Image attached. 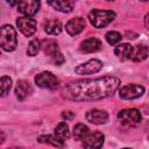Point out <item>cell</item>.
Masks as SVG:
<instances>
[{"mask_svg":"<svg viewBox=\"0 0 149 149\" xmlns=\"http://www.w3.org/2000/svg\"><path fill=\"white\" fill-rule=\"evenodd\" d=\"M121 81L114 76L71 81L62 90V97L73 101H92L113 95Z\"/></svg>","mask_w":149,"mask_h":149,"instance_id":"obj_1","label":"cell"},{"mask_svg":"<svg viewBox=\"0 0 149 149\" xmlns=\"http://www.w3.org/2000/svg\"><path fill=\"white\" fill-rule=\"evenodd\" d=\"M114 19H115V13L113 10L92 9L88 13V20H90L91 24L98 29L108 26Z\"/></svg>","mask_w":149,"mask_h":149,"instance_id":"obj_2","label":"cell"},{"mask_svg":"<svg viewBox=\"0 0 149 149\" xmlns=\"http://www.w3.org/2000/svg\"><path fill=\"white\" fill-rule=\"evenodd\" d=\"M0 45L2 50L8 52L15 50L17 45V37H16V31L12 26L9 24L2 26L0 34Z\"/></svg>","mask_w":149,"mask_h":149,"instance_id":"obj_3","label":"cell"},{"mask_svg":"<svg viewBox=\"0 0 149 149\" xmlns=\"http://www.w3.org/2000/svg\"><path fill=\"white\" fill-rule=\"evenodd\" d=\"M35 83L38 87L47 90H56L59 86V79L49 71H43L35 77Z\"/></svg>","mask_w":149,"mask_h":149,"instance_id":"obj_4","label":"cell"},{"mask_svg":"<svg viewBox=\"0 0 149 149\" xmlns=\"http://www.w3.org/2000/svg\"><path fill=\"white\" fill-rule=\"evenodd\" d=\"M118 119L122 125L136 126L141 122V113L136 108H126L118 113Z\"/></svg>","mask_w":149,"mask_h":149,"instance_id":"obj_5","label":"cell"},{"mask_svg":"<svg viewBox=\"0 0 149 149\" xmlns=\"http://www.w3.org/2000/svg\"><path fill=\"white\" fill-rule=\"evenodd\" d=\"M143 93H144V87L137 84H128V85L122 86L119 90L120 98L125 100H133V99L140 98L142 97Z\"/></svg>","mask_w":149,"mask_h":149,"instance_id":"obj_6","label":"cell"},{"mask_svg":"<svg viewBox=\"0 0 149 149\" xmlns=\"http://www.w3.org/2000/svg\"><path fill=\"white\" fill-rule=\"evenodd\" d=\"M101 68H102V62L97 58H93V59H90V61L76 66L74 72L77 74H92V73L100 71Z\"/></svg>","mask_w":149,"mask_h":149,"instance_id":"obj_7","label":"cell"},{"mask_svg":"<svg viewBox=\"0 0 149 149\" xmlns=\"http://www.w3.org/2000/svg\"><path fill=\"white\" fill-rule=\"evenodd\" d=\"M16 26L19 30L27 37L31 36L36 31V22L35 20L28 17V16H20L16 20Z\"/></svg>","mask_w":149,"mask_h":149,"instance_id":"obj_8","label":"cell"},{"mask_svg":"<svg viewBox=\"0 0 149 149\" xmlns=\"http://www.w3.org/2000/svg\"><path fill=\"white\" fill-rule=\"evenodd\" d=\"M104 139L105 136L101 132H93L85 137L83 146L85 149H100L104 144Z\"/></svg>","mask_w":149,"mask_h":149,"instance_id":"obj_9","label":"cell"},{"mask_svg":"<svg viewBox=\"0 0 149 149\" xmlns=\"http://www.w3.org/2000/svg\"><path fill=\"white\" fill-rule=\"evenodd\" d=\"M40 9V1L36 0H22L17 5V10L26 16L30 17L35 15Z\"/></svg>","mask_w":149,"mask_h":149,"instance_id":"obj_10","label":"cell"},{"mask_svg":"<svg viewBox=\"0 0 149 149\" xmlns=\"http://www.w3.org/2000/svg\"><path fill=\"white\" fill-rule=\"evenodd\" d=\"M85 118L88 122L94 123V125H104L108 121V114L106 111L102 109H98V108H93L86 112Z\"/></svg>","mask_w":149,"mask_h":149,"instance_id":"obj_11","label":"cell"},{"mask_svg":"<svg viewBox=\"0 0 149 149\" xmlns=\"http://www.w3.org/2000/svg\"><path fill=\"white\" fill-rule=\"evenodd\" d=\"M85 26H86L85 20L80 16H76L68 21V23L65 24V30L69 35L74 36V35L80 34L85 29Z\"/></svg>","mask_w":149,"mask_h":149,"instance_id":"obj_12","label":"cell"},{"mask_svg":"<svg viewBox=\"0 0 149 149\" xmlns=\"http://www.w3.org/2000/svg\"><path fill=\"white\" fill-rule=\"evenodd\" d=\"M102 48V43L98 37H88L84 41H81L79 45V50L84 54H92L97 52Z\"/></svg>","mask_w":149,"mask_h":149,"instance_id":"obj_13","label":"cell"},{"mask_svg":"<svg viewBox=\"0 0 149 149\" xmlns=\"http://www.w3.org/2000/svg\"><path fill=\"white\" fill-rule=\"evenodd\" d=\"M14 92H15L16 98L20 101H22V100H24L27 97H29L33 93V87H31V85L27 80L21 79V80H19L16 83V86H15Z\"/></svg>","mask_w":149,"mask_h":149,"instance_id":"obj_14","label":"cell"},{"mask_svg":"<svg viewBox=\"0 0 149 149\" xmlns=\"http://www.w3.org/2000/svg\"><path fill=\"white\" fill-rule=\"evenodd\" d=\"M133 52H134V47L130 45L129 43H121L118 44L114 49L115 56L120 61H128L133 58Z\"/></svg>","mask_w":149,"mask_h":149,"instance_id":"obj_15","label":"cell"},{"mask_svg":"<svg viewBox=\"0 0 149 149\" xmlns=\"http://www.w3.org/2000/svg\"><path fill=\"white\" fill-rule=\"evenodd\" d=\"M41 49L43 50V52H44L47 56L50 57V59L61 54L58 43H57L55 40H50V38L41 41Z\"/></svg>","mask_w":149,"mask_h":149,"instance_id":"obj_16","label":"cell"},{"mask_svg":"<svg viewBox=\"0 0 149 149\" xmlns=\"http://www.w3.org/2000/svg\"><path fill=\"white\" fill-rule=\"evenodd\" d=\"M48 3L54 7L55 9L62 12V13H70L74 7V1H68V0H56V1H48Z\"/></svg>","mask_w":149,"mask_h":149,"instance_id":"obj_17","label":"cell"},{"mask_svg":"<svg viewBox=\"0 0 149 149\" xmlns=\"http://www.w3.org/2000/svg\"><path fill=\"white\" fill-rule=\"evenodd\" d=\"M44 31L49 35H58L61 31H62V23L61 21L56 20V19H51V20H48L44 22Z\"/></svg>","mask_w":149,"mask_h":149,"instance_id":"obj_18","label":"cell"},{"mask_svg":"<svg viewBox=\"0 0 149 149\" xmlns=\"http://www.w3.org/2000/svg\"><path fill=\"white\" fill-rule=\"evenodd\" d=\"M149 56V48L146 44H137L134 47V52H133V61L134 62H142Z\"/></svg>","mask_w":149,"mask_h":149,"instance_id":"obj_19","label":"cell"},{"mask_svg":"<svg viewBox=\"0 0 149 149\" xmlns=\"http://www.w3.org/2000/svg\"><path fill=\"white\" fill-rule=\"evenodd\" d=\"M58 140H61L62 142H65L69 136H70V130H69V126L65 122H59L56 128H55V134H54Z\"/></svg>","mask_w":149,"mask_h":149,"instance_id":"obj_20","label":"cell"},{"mask_svg":"<svg viewBox=\"0 0 149 149\" xmlns=\"http://www.w3.org/2000/svg\"><path fill=\"white\" fill-rule=\"evenodd\" d=\"M90 134V130H88V127L85 126L84 123H77L74 127H73V130H72V135L76 140L78 141H84L85 137Z\"/></svg>","mask_w":149,"mask_h":149,"instance_id":"obj_21","label":"cell"},{"mask_svg":"<svg viewBox=\"0 0 149 149\" xmlns=\"http://www.w3.org/2000/svg\"><path fill=\"white\" fill-rule=\"evenodd\" d=\"M37 141L41 142V143L51 144V146H54L56 148H63L64 147V142H62L61 140H58L55 135H42V136H38Z\"/></svg>","mask_w":149,"mask_h":149,"instance_id":"obj_22","label":"cell"},{"mask_svg":"<svg viewBox=\"0 0 149 149\" xmlns=\"http://www.w3.org/2000/svg\"><path fill=\"white\" fill-rule=\"evenodd\" d=\"M0 88H1V95L6 97L12 88V79L7 76H2L0 79Z\"/></svg>","mask_w":149,"mask_h":149,"instance_id":"obj_23","label":"cell"},{"mask_svg":"<svg viewBox=\"0 0 149 149\" xmlns=\"http://www.w3.org/2000/svg\"><path fill=\"white\" fill-rule=\"evenodd\" d=\"M105 38H106V41H107V43H108V44H111V45H115V44L120 43V41H121L122 36H121V34H120V33L114 31V30H111V31L106 33Z\"/></svg>","mask_w":149,"mask_h":149,"instance_id":"obj_24","label":"cell"},{"mask_svg":"<svg viewBox=\"0 0 149 149\" xmlns=\"http://www.w3.org/2000/svg\"><path fill=\"white\" fill-rule=\"evenodd\" d=\"M40 49H41V41L35 38V40L30 41V43L28 45V49H27V55L30 56V57H34L38 54Z\"/></svg>","mask_w":149,"mask_h":149,"instance_id":"obj_25","label":"cell"},{"mask_svg":"<svg viewBox=\"0 0 149 149\" xmlns=\"http://www.w3.org/2000/svg\"><path fill=\"white\" fill-rule=\"evenodd\" d=\"M62 118L65 119V120H72L74 118V114L71 112V111H64L62 113Z\"/></svg>","mask_w":149,"mask_h":149,"instance_id":"obj_26","label":"cell"},{"mask_svg":"<svg viewBox=\"0 0 149 149\" xmlns=\"http://www.w3.org/2000/svg\"><path fill=\"white\" fill-rule=\"evenodd\" d=\"M144 24H146V27H147V29L149 30V13L144 16Z\"/></svg>","mask_w":149,"mask_h":149,"instance_id":"obj_27","label":"cell"},{"mask_svg":"<svg viewBox=\"0 0 149 149\" xmlns=\"http://www.w3.org/2000/svg\"><path fill=\"white\" fill-rule=\"evenodd\" d=\"M8 149H24V148H21V147H13V148H8Z\"/></svg>","mask_w":149,"mask_h":149,"instance_id":"obj_28","label":"cell"},{"mask_svg":"<svg viewBox=\"0 0 149 149\" xmlns=\"http://www.w3.org/2000/svg\"><path fill=\"white\" fill-rule=\"evenodd\" d=\"M122 149H132V148H122Z\"/></svg>","mask_w":149,"mask_h":149,"instance_id":"obj_29","label":"cell"},{"mask_svg":"<svg viewBox=\"0 0 149 149\" xmlns=\"http://www.w3.org/2000/svg\"><path fill=\"white\" fill-rule=\"evenodd\" d=\"M148 140H149V137H148Z\"/></svg>","mask_w":149,"mask_h":149,"instance_id":"obj_30","label":"cell"}]
</instances>
